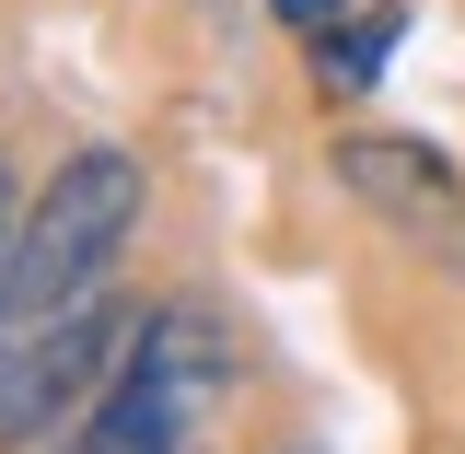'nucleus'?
Wrapping results in <instances>:
<instances>
[{
  "instance_id": "obj_1",
  "label": "nucleus",
  "mask_w": 465,
  "mask_h": 454,
  "mask_svg": "<svg viewBox=\"0 0 465 454\" xmlns=\"http://www.w3.org/2000/svg\"><path fill=\"white\" fill-rule=\"evenodd\" d=\"M128 233H140V164L94 140V152H70L47 175V198L24 210L12 233V257H0V338H24V327H47L70 303H94L105 268L128 257Z\"/></svg>"
},
{
  "instance_id": "obj_2",
  "label": "nucleus",
  "mask_w": 465,
  "mask_h": 454,
  "mask_svg": "<svg viewBox=\"0 0 465 454\" xmlns=\"http://www.w3.org/2000/svg\"><path fill=\"white\" fill-rule=\"evenodd\" d=\"M116 349H140V327H128V303H105V291L70 303V315H47V327H24V338H0V443H35L105 373H128Z\"/></svg>"
},
{
  "instance_id": "obj_3",
  "label": "nucleus",
  "mask_w": 465,
  "mask_h": 454,
  "mask_svg": "<svg viewBox=\"0 0 465 454\" xmlns=\"http://www.w3.org/2000/svg\"><path fill=\"white\" fill-rule=\"evenodd\" d=\"M338 175H349L361 210H384V222H407V233H442V245L465 257V187H454V164H442L430 140L361 128V140H338Z\"/></svg>"
},
{
  "instance_id": "obj_4",
  "label": "nucleus",
  "mask_w": 465,
  "mask_h": 454,
  "mask_svg": "<svg viewBox=\"0 0 465 454\" xmlns=\"http://www.w3.org/2000/svg\"><path fill=\"white\" fill-rule=\"evenodd\" d=\"M186 408H198V397H174L163 373H140V361H128L105 397H94V419H82L58 454H186Z\"/></svg>"
},
{
  "instance_id": "obj_5",
  "label": "nucleus",
  "mask_w": 465,
  "mask_h": 454,
  "mask_svg": "<svg viewBox=\"0 0 465 454\" xmlns=\"http://www.w3.org/2000/svg\"><path fill=\"white\" fill-rule=\"evenodd\" d=\"M140 373H163L174 397H210L232 373V338L210 327V315H140Z\"/></svg>"
},
{
  "instance_id": "obj_6",
  "label": "nucleus",
  "mask_w": 465,
  "mask_h": 454,
  "mask_svg": "<svg viewBox=\"0 0 465 454\" xmlns=\"http://www.w3.org/2000/svg\"><path fill=\"white\" fill-rule=\"evenodd\" d=\"M396 35H407L396 0H384V12H338V24L314 35V82H326V94H372L384 58H396Z\"/></svg>"
},
{
  "instance_id": "obj_7",
  "label": "nucleus",
  "mask_w": 465,
  "mask_h": 454,
  "mask_svg": "<svg viewBox=\"0 0 465 454\" xmlns=\"http://www.w3.org/2000/svg\"><path fill=\"white\" fill-rule=\"evenodd\" d=\"M268 12H280V24H302V35H326V24H338L349 0H268Z\"/></svg>"
},
{
  "instance_id": "obj_8",
  "label": "nucleus",
  "mask_w": 465,
  "mask_h": 454,
  "mask_svg": "<svg viewBox=\"0 0 465 454\" xmlns=\"http://www.w3.org/2000/svg\"><path fill=\"white\" fill-rule=\"evenodd\" d=\"M12 233H24V222H12V164H0V257H12Z\"/></svg>"
}]
</instances>
